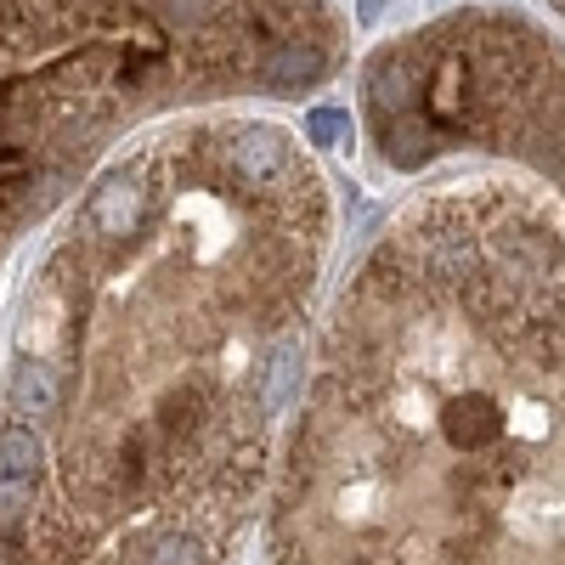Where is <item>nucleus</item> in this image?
Listing matches in <instances>:
<instances>
[{"label": "nucleus", "mask_w": 565, "mask_h": 565, "mask_svg": "<svg viewBox=\"0 0 565 565\" xmlns=\"http://www.w3.org/2000/svg\"><path fill=\"white\" fill-rule=\"evenodd\" d=\"M334 193L260 114L130 136L45 221L0 373V565H226L306 385Z\"/></svg>", "instance_id": "nucleus-1"}, {"label": "nucleus", "mask_w": 565, "mask_h": 565, "mask_svg": "<svg viewBox=\"0 0 565 565\" xmlns=\"http://www.w3.org/2000/svg\"><path fill=\"white\" fill-rule=\"evenodd\" d=\"M271 565H565V210L458 175L328 295Z\"/></svg>", "instance_id": "nucleus-2"}, {"label": "nucleus", "mask_w": 565, "mask_h": 565, "mask_svg": "<svg viewBox=\"0 0 565 565\" xmlns=\"http://www.w3.org/2000/svg\"><path fill=\"white\" fill-rule=\"evenodd\" d=\"M328 0H0V255L130 136L340 68Z\"/></svg>", "instance_id": "nucleus-3"}, {"label": "nucleus", "mask_w": 565, "mask_h": 565, "mask_svg": "<svg viewBox=\"0 0 565 565\" xmlns=\"http://www.w3.org/2000/svg\"><path fill=\"white\" fill-rule=\"evenodd\" d=\"M367 130L396 170L481 148L565 199V52L521 18H458L385 45L362 74Z\"/></svg>", "instance_id": "nucleus-4"}, {"label": "nucleus", "mask_w": 565, "mask_h": 565, "mask_svg": "<svg viewBox=\"0 0 565 565\" xmlns=\"http://www.w3.org/2000/svg\"><path fill=\"white\" fill-rule=\"evenodd\" d=\"M548 7H554V12H565V0H548Z\"/></svg>", "instance_id": "nucleus-5"}]
</instances>
